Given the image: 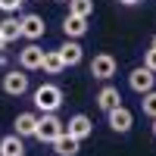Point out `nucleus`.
I'll return each instance as SVG.
<instances>
[{
  "mask_svg": "<svg viewBox=\"0 0 156 156\" xmlns=\"http://www.w3.org/2000/svg\"><path fill=\"white\" fill-rule=\"evenodd\" d=\"M66 131V122H59L56 112H41L37 115V128H34V137L41 144H53V140Z\"/></svg>",
  "mask_w": 156,
  "mask_h": 156,
  "instance_id": "nucleus-1",
  "label": "nucleus"
},
{
  "mask_svg": "<svg viewBox=\"0 0 156 156\" xmlns=\"http://www.w3.org/2000/svg\"><path fill=\"white\" fill-rule=\"evenodd\" d=\"M34 106L37 112H56L62 106V87L59 84H41V87H34Z\"/></svg>",
  "mask_w": 156,
  "mask_h": 156,
  "instance_id": "nucleus-2",
  "label": "nucleus"
},
{
  "mask_svg": "<svg viewBox=\"0 0 156 156\" xmlns=\"http://www.w3.org/2000/svg\"><path fill=\"white\" fill-rule=\"evenodd\" d=\"M12 128H16L12 134H19V137H34L37 112H19V115H16V122H12Z\"/></svg>",
  "mask_w": 156,
  "mask_h": 156,
  "instance_id": "nucleus-12",
  "label": "nucleus"
},
{
  "mask_svg": "<svg viewBox=\"0 0 156 156\" xmlns=\"http://www.w3.org/2000/svg\"><path fill=\"white\" fill-rule=\"evenodd\" d=\"M41 69H44L47 75H59V72L66 69V66H62V59H59V53H56V50H44V59H41Z\"/></svg>",
  "mask_w": 156,
  "mask_h": 156,
  "instance_id": "nucleus-17",
  "label": "nucleus"
},
{
  "mask_svg": "<svg viewBox=\"0 0 156 156\" xmlns=\"http://www.w3.org/2000/svg\"><path fill=\"white\" fill-rule=\"evenodd\" d=\"M122 6H137V3H144V0H119Z\"/></svg>",
  "mask_w": 156,
  "mask_h": 156,
  "instance_id": "nucleus-22",
  "label": "nucleus"
},
{
  "mask_svg": "<svg viewBox=\"0 0 156 156\" xmlns=\"http://www.w3.org/2000/svg\"><path fill=\"white\" fill-rule=\"evenodd\" d=\"M122 103V94H119V87H112V84H103L100 90H97V106L103 109V112H109L112 106H119Z\"/></svg>",
  "mask_w": 156,
  "mask_h": 156,
  "instance_id": "nucleus-14",
  "label": "nucleus"
},
{
  "mask_svg": "<svg viewBox=\"0 0 156 156\" xmlns=\"http://www.w3.org/2000/svg\"><path fill=\"white\" fill-rule=\"evenodd\" d=\"M50 147H53V153H56V156H78V150H81V140H75L72 134L62 131V134H59Z\"/></svg>",
  "mask_w": 156,
  "mask_h": 156,
  "instance_id": "nucleus-13",
  "label": "nucleus"
},
{
  "mask_svg": "<svg viewBox=\"0 0 156 156\" xmlns=\"http://www.w3.org/2000/svg\"><path fill=\"white\" fill-rule=\"evenodd\" d=\"M3 47H6V44H3V37H0V50H3Z\"/></svg>",
  "mask_w": 156,
  "mask_h": 156,
  "instance_id": "nucleus-24",
  "label": "nucleus"
},
{
  "mask_svg": "<svg viewBox=\"0 0 156 156\" xmlns=\"http://www.w3.org/2000/svg\"><path fill=\"white\" fill-rule=\"evenodd\" d=\"M69 12H72V16H81V19H90L94 0H69Z\"/></svg>",
  "mask_w": 156,
  "mask_h": 156,
  "instance_id": "nucleus-18",
  "label": "nucleus"
},
{
  "mask_svg": "<svg viewBox=\"0 0 156 156\" xmlns=\"http://www.w3.org/2000/svg\"><path fill=\"white\" fill-rule=\"evenodd\" d=\"M62 34L69 37V41H78V37H84L87 34V19H81V16H69L62 19Z\"/></svg>",
  "mask_w": 156,
  "mask_h": 156,
  "instance_id": "nucleus-11",
  "label": "nucleus"
},
{
  "mask_svg": "<svg viewBox=\"0 0 156 156\" xmlns=\"http://www.w3.org/2000/svg\"><path fill=\"white\" fill-rule=\"evenodd\" d=\"M19 28H22V37H25V41H37V37H44L47 25H44V19L37 16V12H25V16L19 19Z\"/></svg>",
  "mask_w": 156,
  "mask_h": 156,
  "instance_id": "nucleus-6",
  "label": "nucleus"
},
{
  "mask_svg": "<svg viewBox=\"0 0 156 156\" xmlns=\"http://www.w3.org/2000/svg\"><path fill=\"white\" fill-rule=\"evenodd\" d=\"M115 56L112 53H97L94 59H90V75L97 78V81H109V78L115 75Z\"/></svg>",
  "mask_w": 156,
  "mask_h": 156,
  "instance_id": "nucleus-4",
  "label": "nucleus"
},
{
  "mask_svg": "<svg viewBox=\"0 0 156 156\" xmlns=\"http://www.w3.org/2000/svg\"><path fill=\"white\" fill-rule=\"evenodd\" d=\"M59 3H69V0H59Z\"/></svg>",
  "mask_w": 156,
  "mask_h": 156,
  "instance_id": "nucleus-26",
  "label": "nucleus"
},
{
  "mask_svg": "<svg viewBox=\"0 0 156 156\" xmlns=\"http://www.w3.org/2000/svg\"><path fill=\"white\" fill-rule=\"evenodd\" d=\"M153 47H156V34H153Z\"/></svg>",
  "mask_w": 156,
  "mask_h": 156,
  "instance_id": "nucleus-25",
  "label": "nucleus"
},
{
  "mask_svg": "<svg viewBox=\"0 0 156 156\" xmlns=\"http://www.w3.org/2000/svg\"><path fill=\"white\" fill-rule=\"evenodd\" d=\"M106 122H109V128L115 134H128L134 128V112L125 106V103H119V106H112L109 112H106Z\"/></svg>",
  "mask_w": 156,
  "mask_h": 156,
  "instance_id": "nucleus-3",
  "label": "nucleus"
},
{
  "mask_svg": "<svg viewBox=\"0 0 156 156\" xmlns=\"http://www.w3.org/2000/svg\"><path fill=\"white\" fill-rule=\"evenodd\" d=\"M144 69H150V72H156V47H150V50H144Z\"/></svg>",
  "mask_w": 156,
  "mask_h": 156,
  "instance_id": "nucleus-20",
  "label": "nucleus"
},
{
  "mask_svg": "<svg viewBox=\"0 0 156 156\" xmlns=\"http://www.w3.org/2000/svg\"><path fill=\"white\" fill-rule=\"evenodd\" d=\"M0 37H3V44H12V41H19V37H22V28H19V19L6 16L3 22H0Z\"/></svg>",
  "mask_w": 156,
  "mask_h": 156,
  "instance_id": "nucleus-16",
  "label": "nucleus"
},
{
  "mask_svg": "<svg viewBox=\"0 0 156 156\" xmlns=\"http://www.w3.org/2000/svg\"><path fill=\"white\" fill-rule=\"evenodd\" d=\"M144 100H140V109H144V115H150V119H156V87L147 90V94H140Z\"/></svg>",
  "mask_w": 156,
  "mask_h": 156,
  "instance_id": "nucleus-19",
  "label": "nucleus"
},
{
  "mask_svg": "<svg viewBox=\"0 0 156 156\" xmlns=\"http://www.w3.org/2000/svg\"><path fill=\"white\" fill-rule=\"evenodd\" d=\"M153 137H156V119H153Z\"/></svg>",
  "mask_w": 156,
  "mask_h": 156,
  "instance_id": "nucleus-23",
  "label": "nucleus"
},
{
  "mask_svg": "<svg viewBox=\"0 0 156 156\" xmlns=\"http://www.w3.org/2000/svg\"><path fill=\"white\" fill-rule=\"evenodd\" d=\"M0 156H25V144L19 134H6L0 137Z\"/></svg>",
  "mask_w": 156,
  "mask_h": 156,
  "instance_id": "nucleus-15",
  "label": "nucleus"
},
{
  "mask_svg": "<svg viewBox=\"0 0 156 156\" xmlns=\"http://www.w3.org/2000/svg\"><path fill=\"white\" fill-rule=\"evenodd\" d=\"M128 87L137 90V94H147V90H153V87H156V72H150V69H144V66L131 69V75H128Z\"/></svg>",
  "mask_w": 156,
  "mask_h": 156,
  "instance_id": "nucleus-5",
  "label": "nucleus"
},
{
  "mask_svg": "<svg viewBox=\"0 0 156 156\" xmlns=\"http://www.w3.org/2000/svg\"><path fill=\"white\" fill-rule=\"evenodd\" d=\"M25 0H0V12H19V6Z\"/></svg>",
  "mask_w": 156,
  "mask_h": 156,
  "instance_id": "nucleus-21",
  "label": "nucleus"
},
{
  "mask_svg": "<svg viewBox=\"0 0 156 156\" xmlns=\"http://www.w3.org/2000/svg\"><path fill=\"white\" fill-rule=\"evenodd\" d=\"M56 53H59V59H62V66L69 69V66H78V62L84 59V47L78 44V41H69V37H66V44L56 47Z\"/></svg>",
  "mask_w": 156,
  "mask_h": 156,
  "instance_id": "nucleus-10",
  "label": "nucleus"
},
{
  "mask_svg": "<svg viewBox=\"0 0 156 156\" xmlns=\"http://www.w3.org/2000/svg\"><path fill=\"white\" fill-rule=\"evenodd\" d=\"M41 59H44V50L37 47L34 41H28L22 50H19V66L25 72H34V69H41Z\"/></svg>",
  "mask_w": 156,
  "mask_h": 156,
  "instance_id": "nucleus-8",
  "label": "nucleus"
},
{
  "mask_svg": "<svg viewBox=\"0 0 156 156\" xmlns=\"http://www.w3.org/2000/svg\"><path fill=\"white\" fill-rule=\"evenodd\" d=\"M3 90L9 97H22L25 90H28V75H25V69L19 72V69H12V72H6L3 75Z\"/></svg>",
  "mask_w": 156,
  "mask_h": 156,
  "instance_id": "nucleus-9",
  "label": "nucleus"
},
{
  "mask_svg": "<svg viewBox=\"0 0 156 156\" xmlns=\"http://www.w3.org/2000/svg\"><path fill=\"white\" fill-rule=\"evenodd\" d=\"M66 134H72L75 140H87L90 134H94V122H90L84 112H75L72 119L66 122Z\"/></svg>",
  "mask_w": 156,
  "mask_h": 156,
  "instance_id": "nucleus-7",
  "label": "nucleus"
}]
</instances>
